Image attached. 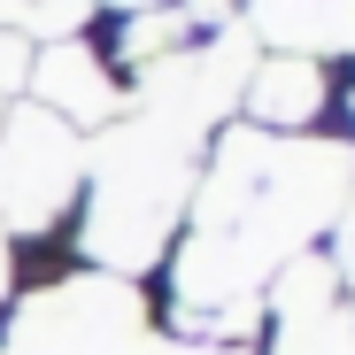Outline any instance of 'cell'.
Returning <instances> with one entry per match:
<instances>
[{"instance_id":"cell-4","label":"cell","mask_w":355,"mask_h":355,"mask_svg":"<svg viewBox=\"0 0 355 355\" xmlns=\"http://www.w3.org/2000/svg\"><path fill=\"white\" fill-rule=\"evenodd\" d=\"M78 178H85V147L62 116L16 108L0 124V224L8 232H46L78 201Z\"/></svg>"},{"instance_id":"cell-9","label":"cell","mask_w":355,"mask_h":355,"mask_svg":"<svg viewBox=\"0 0 355 355\" xmlns=\"http://www.w3.org/2000/svg\"><path fill=\"white\" fill-rule=\"evenodd\" d=\"M178 46H186V8H139L124 24V62L132 70H155L162 54H178Z\"/></svg>"},{"instance_id":"cell-12","label":"cell","mask_w":355,"mask_h":355,"mask_svg":"<svg viewBox=\"0 0 355 355\" xmlns=\"http://www.w3.org/2000/svg\"><path fill=\"white\" fill-rule=\"evenodd\" d=\"M139 355H248V347H232V340H155Z\"/></svg>"},{"instance_id":"cell-11","label":"cell","mask_w":355,"mask_h":355,"mask_svg":"<svg viewBox=\"0 0 355 355\" xmlns=\"http://www.w3.org/2000/svg\"><path fill=\"white\" fill-rule=\"evenodd\" d=\"M24 78H31V39L16 24H0V93H16Z\"/></svg>"},{"instance_id":"cell-1","label":"cell","mask_w":355,"mask_h":355,"mask_svg":"<svg viewBox=\"0 0 355 355\" xmlns=\"http://www.w3.org/2000/svg\"><path fill=\"white\" fill-rule=\"evenodd\" d=\"M355 186V155L332 139L224 132L193 201V240L178 255V302L201 340H232L263 317L270 278L309 255Z\"/></svg>"},{"instance_id":"cell-2","label":"cell","mask_w":355,"mask_h":355,"mask_svg":"<svg viewBox=\"0 0 355 355\" xmlns=\"http://www.w3.org/2000/svg\"><path fill=\"white\" fill-rule=\"evenodd\" d=\"M193 155H201V139H186L178 124L139 116V108L101 132V147L85 155V178H93L85 255L108 278H139L162 255L178 209H186V193H193Z\"/></svg>"},{"instance_id":"cell-14","label":"cell","mask_w":355,"mask_h":355,"mask_svg":"<svg viewBox=\"0 0 355 355\" xmlns=\"http://www.w3.org/2000/svg\"><path fill=\"white\" fill-rule=\"evenodd\" d=\"M16 16H24V0H0V24H16Z\"/></svg>"},{"instance_id":"cell-13","label":"cell","mask_w":355,"mask_h":355,"mask_svg":"<svg viewBox=\"0 0 355 355\" xmlns=\"http://www.w3.org/2000/svg\"><path fill=\"white\" fill-rule=\"evenodd\" d=\"M332 270L355 278V186H347V201H340V255H332Z\"/></svg>"},{"instance_id":"cell-6","label":"cell","mask_w":355,"mask_h":355,"mask_svg":"<svg viewBox=\"0 0 355 355\" xmlns=\"http://www.w3.org/2000/svg\"><path fill=\"white\" fill-rule=\"evenodd\" d=\"M248 31L278 54H347L355 46V0H248Z\"/></svg>"},{"instance_id":"cell-3","label":"cell","mask_w":355,"mask_h":355,"mask_svg":"<svg viewBox=\"0 0 355 355\" xmlns=\"http://www.w3.org/2000/svg\"><path fill=\"white\" fill-rule=\"evenodd\" d=\"M147 347V302L132 278H62L31 293L16 309V332L0 340V355H139Z\"/></svg>"},{"instance_id":"cell-7","label":"cell","mask_w":355,"mask_h":355,"mask_svg":"<svg viewBox=\"0 0 355 355\" xmlns=\"http://www.w3.org/2000/svg\"><path fill=\"white\" fill-rule=\"evenodd\" d=\"M240 101H248V116H255V132H278V139H286V132H302L309 116L324 108V70L302 62V54H270V62L248 70Z\"/></svg>"},{"instance_id":"cell-8","label":"cell","mask_w":355,"mask_h":355,"mask_svg":"<svg viewBox=\"0 0 355 355\" xmlns=\"http://www.w3.org/2000/svg\"><path fill=\"white\" fill-rule=\"evenodd\" d=\"M278 332H270V355H355V317L340 302H317V309H270Z\"/></svg>"},{"instance_id":"cell-5","label":"cell","mask_w":355,"mask_h":355,"mask_svg":"<svg viewBox=\"0 0 355 355\" xmlns=\"http://www.w3.org/2000/svg\"><path fill=\"white\" fill-rule=\"evenodd\" d=\"M31 85H39V108L62 116L70 132H108L116 108H124V93H116L108 70H101V54L78 46V39H54L39 62H31Z\"/></svg>"},{"instance_id":"cell-15","label":"cell","mask_w":355,"mask_h":355,"mask_svg":"<svg viewBox=\"0 0 355 355\" xmlns=\"http://www.w3.org/2000/svg\"><path fill=\"white\" fill-rule=\"evenodd\" d=\"M0 278H8V224H0Z\"/></svg>"},{"instance_id":"cell-10","label":"cell","mask_w":355,"mask_h":355,"mask_svg":"<svg viewBox=\"0 0 355 355\" xmlns=\"http://www.w3.org/2000/svg\"><path fill=\"white\" fill-rule=\"evenodd\" d=\"M24 16H31V31L54 46V39H78V31H85L93 0H24Z\"/></svg>"}]
</instances>
